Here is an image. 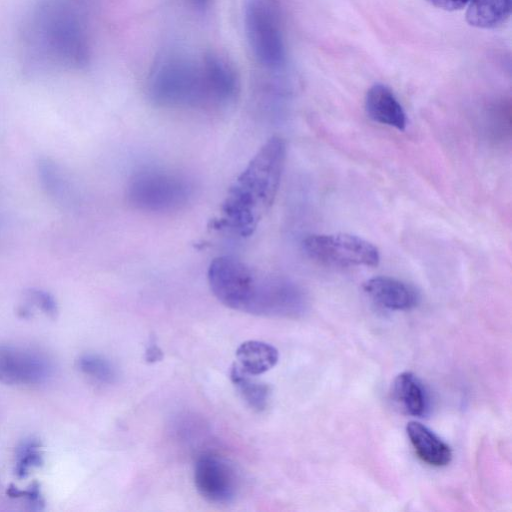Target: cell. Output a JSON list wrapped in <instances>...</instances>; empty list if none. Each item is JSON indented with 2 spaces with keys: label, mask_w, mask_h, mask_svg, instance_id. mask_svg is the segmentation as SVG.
Listing matches in <instances>:
<instances>
[{
  "label": "cell",
  "mask_w": 512,
  "mask_h": 512,
  "mask_svg": "<svg viewBox=\"0 0 512 512\" xmlns=\"http://www.w3.org/2000/svg\"><path fill=\"white\" fill-rule=\"evenodd\" d=\"M24 61L30 68L80 70L91 58L85 0H38L22 30Z\"/></svg>",
  "instance_id": "1"
},
{
  "label": "cell",
  "mask_w": 512,
  "mask_h": 512,
  "mask_svg": "<svg viewBox=\"0 0 512 512\" xmlns=\"http://www.w3.org/2000/svg\"><path fill=\"white\" fill-rule=\"evenodd\" d=\"M208 283L226 307L259 316L297 318L308 309L306 291L288 277L259 271L231 256L208 267Z\"/></svg>",
  "instance_id": "2"
},
{
  "label": "cell",
  "mask_w": 512,
  "mask_h": 512,
  "mask_svg": "<svg viewBox=\"0 0 512 512\" xmlns=\"http://www.w3.org/2000/svg\"><path fill=\"white\" fill-rule=\"evenodd\" d=\"M286 155V142L279 136L258 149L228 188L214 229L243 238L254 233L275 201Z\"/></svg>",
  "instance_id": "3"
},
{
  "label": "cell",
  "mask_w": 512,
  "mask_h": 512,
  "mask_svg": "<svg viewBox=\"0 0 512 512\" xmlns=\"http://www.w3.org/2000/svg\"><path fill=\"white\" fill-rule=\"evenodd\" d=\"M146 91L158 107L219 110L202 57L184 52L169 51L156 59L147 77Z\"/></svg>",
  "instance_id": "4"
},
{
  "label": "cell",
  "mask_w": 512,
  "mask_h": 512,
  "mask_svg": "<svg viewBox=\"0 0 512 512\" xmlns=\"http://www.w3.org/2000/svg\"><path fill=\"white\" fill-rule=\"evenodd\" d=\"M244 25L249 46L262 69L280 71L286 51L279 1L246 0Z\"/></svg>",
  "instance_id": "5"
},
{
  "label": "cell",
  "mask_w": 512,
  "mask_h": 512,
  "mask_svg": "<svg viewBox=\"0 0 512 512\" xmlns=\"http://www.w3.org/2000/svg\"><path fill=\"white\" fill-rule=\"evenodd\" d=\"M191 195L192 186L185 177L158 168L140 170L127 186L128 202L138 210L151 213L179 210Z\"/></svg>",
  "instance_id": "6"
},
{
  "label": "cell",
  "mask_w": 512,
  "mask_h": 512,
  "mask_svg": "<svg viewBox=\"0 0 512 512\" xmlns=\"http://www.w3.org/2000/svg\"><path fill=\"white\" fill-rule=\"evenodd\" d=\"M303 250L312 260L336 267H372L380 261L378 248L353 234H312L302 242Z\"/></svg>",
  "instance_id": "7"
},
{
  "label": "cell",
  "mask_w": 512,
  "mask_h": 512,
  "mask_svg": "<svg viewBox=\"0 0 512 512\" xmlns=\"http://www.w3.org/2000/svg\"><path fill=\"white\" fill-rule=\"evenodd\" d=\"M194 484L208 502L226 504L236 497L240 482L233 464L222 456L210 453L197 459Z\"/></svg>",
  "instance_id": "8"
},
{
  "label": "cell",
  "mask_w": 512,
  "mask_h": 512,
  "mask_svg": "<svg viewBox=\"0 0 512 512\" xmlns=\"http://www.w3.org/2000/svg\"><path fill=\"white\" fill-rule=\"evenodd\" d=\"M48 358L31 348L0 345V383L6 385H36L51 375Z\"/></svg>",
  "instance_id": "9"
},
{
  "label": "cell",
  "mask_w": 512,
  "mask_h": 512,
  "mask_svg": "<svg viewBox=\"0 0 512 512\" xmlns=\"http://www.w3.org/2000/svg\"><path fill=\"white\" fill-rule=\"evenodd\" d=\"M363 289L376 304L389 310H410L419 302L414 287L389 276L372 277L364 283Z\"/></svg>",
  "instance_id": "10"
},
{
  "label": "cell",
  "mask_w": 512,
  "mask_h": 512,
  "mask_svg": "<svg viewBox=\"0 0 512 512\" xmlns=\"http://www.w3.org/2000/svg\"><path fill=\"white\" fill-rule=\"evenodd\" d=\"M364 105L368 117L373 121L397 130H405L406 113L389 87L383 84L370 87L366 93Z\"/></svg>",
  "instance_id": "11"
},
{
  "label": "cell",
  "mask_w": 512,
  "mask_h": 512,
  "mask_svg": "<svg viewBox=\"0 0 512 512\" xmlns=\"http://www.w3.org/2000/svg\"><path fill=\"white\" fill-rule=\"evenodd\" d=\"M406 431L415 453L424 463L434 467H442L450 463L451 448L424 424L411 421L407 424Z\"/></svg>",
  "instance_id": "12"
},
{
  "label": "cell",
  "mask_w": 512,
  "mask_h": 512,
  "mask_svg": "<svg viewBox=\"0 0 512 512\" xmlns=\"http://www.w3.org/2000/svg\"><path fill=\"white\" fill-rule=\"evenodd\" d=\"M393 397L400 408L413 417H424L429 410L428 393L421 380L411 372L399 374L393 382Z\"/></svg>",
  "instance_id": "13"
},
{
  "label": "cell",
  "mask_w": 512,
  "mask_h": 512,
  "mask_svg": "<svg viewBox=\"0 0 512 512\" xmlns=\"http://www.w3.org/2000/svg\"><path fill=\"white\" fill-rule=\"evenodd\" d=\"M238 367L250 375H260L278 362L279 352L273 345L257 340L243 342L236 350Z\"/></svg>",
  "instance_id": "14"
},
{
  "label": "cell",
  "mask_w": 512,
  "mask_h": 512,
  "mask_svg": "<svg viewBox=\"0 0 512 512\" xmlns=\"http://www.w3.org/2000/svg\"><path fill=\"white\" fill-rule=\"evenodd\" d=\"M511 12V0H470L467 22L478 28H495L504 23Z\"/></svg>",
  "instance_id": "15"
},
{
  "label": "cell",
  "mask_w": 512,
  "mask_h": 512,
  "mask_svg": "<svg viewBox=\"0 0 512 512\" xmlns=\"http://www.w3.org/2000/svg\"><path fill=\"white\" fill-rule=\"evenodd\" d=\"M230 379L242 399L253 410L261 412L267 406L271 395L270 386L241 370L234 363L230 370Z\"/></svg>",
  "instance_id": "16"
},
{
  "label": "cell",
  "mask_w": 512,
  "mask_h": 512,
  "mask_svg": "<svg viewBox=\"0 0 512 512\" xmlns=\"http://www.w3.org/2000/svg\"><path fill=\"white\" fill-rule=\"evenodd\" d=\"M43 461L41 442L33 437L26 438L16 447L14 474L18 479L26 478L33 469L42 466Z\"/></svg>",
  "instance_id": "17"
},
{
  "label": "cell",
  "mask_w": 512,
  "mask_h": 512,
  "mask_svg": "<svg viewBox=\"0 0 512 512\" xmlns=\"http://www.w3.org/2000/svg\"><path fill=\"white\" fill-rule=\"evenodd\" d=\"M77 368L89 378L103 384H110L116 380L117 372L114 365L105 357L85 353L76 361Z\"/></svg>",
  "instance_id": "18"
},
{
  "label": "cell",
  "mask_w": 512,
  "mask_h": 512,
  "mask_svg": "<svg viewBox=\"0 0 512 512\" xmlns=\"http://www.w3.org/2000/svg\"><path fill=\"white\" fill-rule=\"evenodd\" d=\"M7 495L11 498H17L25 501L31 510L39 511L45 506L40 484L36 481H34L27 489H19L11 484L7 488Z\"/></svg>",
  "instance_id": "19"
},
{
  "label": "cell",
  "mask_w": 512,
  "mask_h": 512,
  "mask_svg": "<svg viewBox=\"0 0 512 512\" xmlns=\"http://www.w3.org/2000/svg\"><path fill=\"white\" fill-rule=\"evenodd\" d=\"M29 299L47 316L55 318L58 313L54 297L46 291L32 289L28 292Z\"/></svg>",
  "instance_id": "20"
},
{
  "label": "cell",
  "mask_w": 512,
  "mask_h": 512,
  "mask_svg": "<svg viewBox=\"0 0 512 512\" xmlns=\"http://www.w3.org/2000/svg\"><path fill=\"white\" fill-rule=\"evenodd\" d=\"M433 6L448 11L458 10L469 3L470 0H426Z\"/></svg>",
  "instance_id": "21"
},
{
  "label": "cell",
  "mask_w": 512,
  "mask_h": 512,
  "mask_svg": "<svg viewBox=\"0 0 512 512\" xmlns=\"http://www.w3.org/2000/svg\"><path fill=\"white\" fill-rule=\"evenodd\" d=\"M161 358H162V352L157 346L152 345L148 348V350L146 352L147 361L155 362V361L160 360Z\"/></svg>",
  "instance_id": "22"
},
{
  "label": "cell",
  "mask_w": 512,
  "mask_h": 512,
  "mask_svg": "<svg viewBox=\"0 0 512 512\" xmlns=\"http://www.w3.org/2000/svg\"><path fill=\"white\" fill-rule=\"evenodd\" d=\"M193 2L198 7H203V6H205L209 2V0H193Z\"/></svg>",
  "instance_id": "23"
}]
</instances>
